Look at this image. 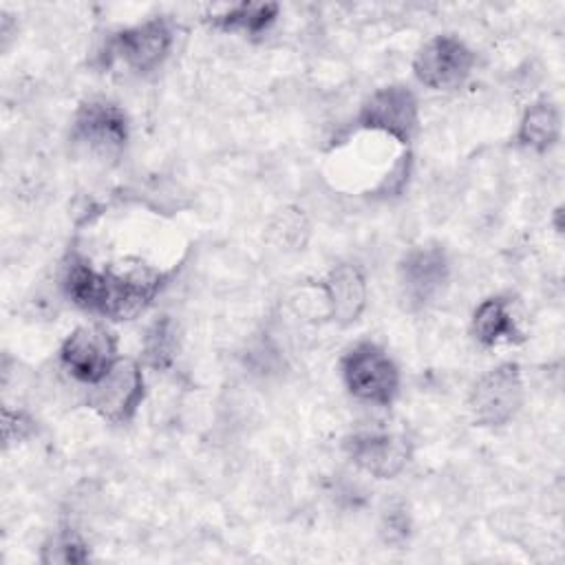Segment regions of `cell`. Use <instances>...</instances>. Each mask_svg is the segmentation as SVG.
I'll return each mask as SVG.
<instances>
[{"label":"cell","mask_w":565,"mask_h":565,"mask_svg":"<svg viewBox=\"0 0 565 565\" xmlns=\"http://www.w3.org/2000/svg\"><path fill=\"white\" fill-rule=\"evenodd\" d=\"M163 285L166 274L159 269L135 265L97 271L79 254H71L62 271V287L71 302L88 313L110 320L137 318Z\"/></svg>","instance_id":"1"},{"label":"cell","mask_w":565,"mask_h":565,"mask_svg":"<svg viewBox=\"0 0 565 565\" xmlns=\"http://www.w3.org/2000/svg\"><path fill=\"white\" fill-rule=\"evenodd\" d=\"M340 373L349 393L373 406H391L399 391L395 362L373 342H358L340 360Z\"/></svg>","instance_id":"2"},{"label":"cell","mask_w":565,"mask_h":565,"mask_svg":"<svg viewBox=\"0 0 565 565\" xmlns=\"http://www.w3.org/2000/svg\"><path fill=\"white\" fill-rule=\"evenodd\" d=\"M523 395L519 364L503 362L475 382L468 395V411L479 426H503L519 413Z\"/></svg>","instance_id":"3"},{"label":"cell","mask_w":565,"mask_h":565,"mask_svg":"<svg viewBox=\"0 0 565 565\" xmlns=\"http://www.w3.org/2000/svg\"><path fill=\"white\" fill-rule=\"evenodd\" d=\"M71 141L90 157H117L128 141V117L108 99H88L75 113Z\"/></svg>","instance_id":"4"},{"label":"cell","mask_w":565,"mask_h":565,"mask_svg":"<svg viewBox=\"0 0 565 565\" xmlns=\"http://www.w3.org/2000/svg\"><path fill=\"white\" fill-rule=\"evenodd\" d=\"M146 382L139 362L117 358L106 375L88 391L86 404L110 424H126L132 419L143 402Z\"/></svg>","instance_id":"5"},{"label":"cell","mask_w":565,"mask_h":565,"mask_svg":"<svg viewBox=\"0 0 565 565\" xmlns=\"http://www.w3.org/2000/svg\"><path fill=\"white\" fill-rule=\"evenodd\" d=\"M358 126L371 132H382L397 143H411L419 128V106L411 88L391 84L377 88L360 108Z\"/></svg>","instance_id":"6"},{"label":"cell","mask_w":565,"mask_h":565,"mask_svg":"<svg viewBox=\"0 0 565 565\" xmlns=\"http://www.w3.org/2000/svg\"><path fill=\"white\" fill-rule=\"evenodd\" d=\"M475 64L472 51L455 35L430 38L413 60L415 77L433 90L459 88Z\"/></svg>","instance_id":"7"},{"label":"cell","mask_w":565,"mask_h":565,"mask_svg":"<svg viewBox=\"0 0 565 565\" xmlns=\"http://www.w3.org/2000/svg\"><path fill=\"white\" fill-rule=\"evenodd\" d=\"M60 360L77 382L93 386L117 360V344L108 329L84 324L62 342Z\"/></svg>","instance_id":"8"},{"label":"cell","mask_w":565,"mask_h":565,"mask_svg":"<svg viewBox=\"0 0 565 565\" xmlns=\"http://www.w3.org/2000/svg\"><path fill=\"white\" fill-rule=\"evenodd\" d=\"M450 267L441 247H413L397 269L402 298L411 307H426L444 294Z\"/></svg>","instance_id":"9"},{"label":"cell","mask_w":565,"mask_h":565,"mask_svg":"<svg viewBox=\"0 0 565 565\" xmlns=\"http://www.w3.org/2000/svg\"><path fill=\"white\" fill-rule=\"evenodd\" d=\"M172 46V29L163 18H152L141 24L119 31L110 40V51L128 68L137 73L154 71Z\"/></svg>","instance_id":"10"},{"label":"cell","mask_w":565,"mask_h":565,"mask_svg":"<svg viewBox=\"0 0 565 565\" xmlns=\"http://www.w3.org/2000/svg\"><path fill=\"white\" fill-rule=\"evenodd\" d=\"M349 459L375 479L397 477L411 461V441L395 433H358L347 437Z\"/></svg>","instance_id":"11"},{"label":"cell","mask_w":565,"mask_h":565,"mask_svg":"<svg viewBox=\"0 0 565 565\" xmlns=\"http://www.w3.org/2000/svg\"><path fill=\"white\" fill-rule=\"evenodd\" d=\"M327 316L347 327L360 318L366 307V282L355 265H335L320 285Z\"/></svg>","instance_id":"12"},{"label":"cell","mask_w":565,"mask_h":565,"mask_svg":"<svg viewBox=\"0 0 565 565\" xmlns=\"http://www.w3.org/2000/svg\"><path fill=\"white\" fill-rule=\"evenodd\" d=\"M558 137H561L558 108L547 99L534 102L521 117V124L516 130V141L523 148L545 152L558 141Z\"/></svg>","instance_id":"13"},{"label":"cell","mask_w":565,"mask_h":565,"mask_svg":"<svg viewBox=\"0 0 565 565\" xmlns=\"http://www.w3.org/2000/svg\"><path fill=\"white\" fill-rule=\"evenodd\" d=\"M472 333L477 342L483 347H497L501 342H519L521 331L516 329V322L501 298H488L481 300L472 316Z\"/></svg>","instance_id":"14"},{"label":"cell","mask_w":565,"mask_h":565,"mask_svg":"<svg viewBox=\"0 0 565 565\" xmlns=\"http://www.w3.org/2000/svg\"><path fill=\"white\" fill-rule=\"evenodd\" d=\"M276 18H278V4L274 2H241L212 15V24L223 31L258 35L265 29H269Z\"/></svg>","instance_id":"15"},{"label":"cell","mask_w":565,"mask_h":565,"mask_svg":"<svg viewBox=\"0 0 565 565\" xmlns=\"http://www.w3.org/2000/svg\"><path fill=\"white\" fill-rule=\"evenodd\" d=\"M174 347H177V340H174L172 322L163 316L148 329V333L143 338L146 364L152 369H166L174 358Z\"/></svg>","instance_id":"16"},{"label":"cell","mask_w":565,"mask_h":565,"mask_svg":"<svg viewBox=\"0 0 565 565\" xmlns=\"http://www.w3.org/2000/svg\"><path fill=\"white\" fill-rule=\"evenodd\" d=\"M44 563H84L88 561L86 545L75 534H60L42 547Z\"/></svg>","instance_id":"17"},{"label":"cell","mask_w":565,"mask_h":565,"mask_svg":"<svg viewBox=\"0 0 565 565\" xmlns=\"http://www.w3.org/2000/svg\"><path fill=\"white\" fill-rule=\"evenodd\" d=\"M33 430L31 426V419L22 413H13V411H4V417H2V437H4V444H15V441H22L24 437H29Z\"/></svg>","instance_id":"18"},{"label":"cell","mask_w":565,"mask_h":565,"mask_svg":"<svg viewBox=\"0 0 565 565\" xmlns=\"http://www.w3.org/2000/svg\"><path fill=\"white\" fill-rule=\"evenodd\" d=\"M382 532L388 543H402L408 536V516H406L404 508H391L384 514Z\"/></svg>","instance_id":"19"}]
</instances>
